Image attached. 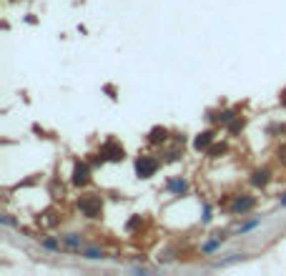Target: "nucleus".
Masks as SVG:
<instances>
[{
  "label": "nucleus",
  "mask_w": 286,
  "mask_h": 276,
  "mask_svg": "<svg viewBox=\"0 0 286 276\" xmlns=\"http://www.w3.org/2000/svg\"><path fill=\"white\" fill-rule=\"evenodd\" d=\"M126 158V151H123V146H118L116 141H106L103 146H101V151H98V163H103V161H123Z\"/></svg>",
  "instance_id": "f257e3e1"
},
{
  "label": "nucleus",
  "mask_w": 286,
  "mask_h": 276,
  "mask_svg": "<svg viewBox=\"0 0 286 276\" xmlns=\"http://www.w3.org/2000/svg\"><path fill=\"white\" fill-rule=\"evenodd\" d=\"M78 206H80V211H83L88 218H98L101 211H103V201H101V196L90 194V196H83V199L78 201Z\"/></svg>",
  "instance_id": "f03ea898"
},
{
  "label": "nucleus",
  "mask_w": 286,
  "mask_h": 276,
  "mask_svg": "<svg viewBox=\"0 0 286 276\" xmlns=\"http://www.w3.org/2000/svg\"><path fill=\"white\" fill-rule=\"evenodd\" d=\"M156 171H158V158H153V156H138L136 158V173H138V178H151Z\"/></svg>",
  "instance_id": "7ed1b4c3"
},
{
  "label": "nucleus",
  "mask_w": 286,
  "mask_h": 276,
  "mask_svg": "<svg viewBox=\"0 0 286 276\" xmlns=\"http://www.w3.org/2000/svg\"><path fill=\"white\" fill-rule=\"evenodd\" d=\"M88 181H90V168H88V163H83V161H75L73 163V186H88Z\"/></svg>",
  "instance_id": "20e7f679"
},
{
  "label": "nucleus",
  "mask_w": 286,
  "mask_h": 276,
  "mask_svg": "<svg viewBox=\"0 0 286 276\" xmlns=\"http://www.w3.org/2000/svg\"><path fill=\"white\" fill-rule=\"evenodd\" d=\"M214 131H204V133H199V136L194 138V148L201 153V151H209L211 146H214Z\"/></svg>",
  "instance_id": "39448f33"
},
{
  "label": "nucleus",
  "mask_w": 286,
  "mask_h": 276,
  "mask_svg": "<svg viewBox=\"0 0 286 276\" xmlns=\"http://www.w3.org/2000/svg\"><path fill=\"white\" fill-rule=\"evenodd\" d=\"M256 206V199L254 196H241V199H236V204L231 206L233 213H246V211H251V208Z\"/></svg>",
  "instance_id": "423d86ee"
},
{
  "label": "nucleus",
  "mask_w": 286,
  "mask_h": 276,
  "mask_svg": "<svg viewBox=\"0 0 286 276\" xmlns=\"http://www.w3.org/2000/svg\"><path fill=\"white\" fill-rule=\"evenodd\" d=\"M269 181H271V171H269V168H259V171H254V178H251L254 186H261V189H264Z\"/></svg>",
  "instance_id": "0eeeda50"
},
{
  "label": "nucleus",
  "mask_w": 286,
  "mask_h": 276,
  "mask_svg": "<svg viewBox=\"0 0 286 276\" xmlns=\"http://www.w3.org/2000/svg\"><path fill=\"white\" fill-rule=\"evenodd\" d=\"M166 138H168V131H166L163 126H156V128H151V133H148V143H166Z\"/></svg>",
  "instance_id": "6e6552de"
},
{
  "label": "nucleus",
  "mask_w": 286,
  "mask_h": 276,
  "mask_svg": "<svg viewBox=\"0 0 286 276\" xmlns=\"http://www.w3.org/2000/svg\"><path fill=\"white\" fill-rule=\"evenodd\" d=\"M244 126H246V121L236 116V118H233V121L228 123V131H231V133H239V131H244Z\"/></svg>",
  "instance_id": "1a4fd4ad"
},
{
  "label": "nucleus",
  "mask_w": 286,
  "mask_h": 276,
  "mask_svg": "<svg viewBox=\"0 0 286 276\" xmlns=\"http://www.w3.org/2000/svg\"><path fill=\"white\" fill-rule=\"evenodd\" d=\"M168 186H171V189H173L176 194H186V191H188V183H186V181H181V178H176V181H171Z\"/></svg>",
  "instance_id": "9d476101"
},
{
  "label": "nucleus",
  "mask_w": 286,
  "mask_h": 276,
  "mask_svg": "<svg viewBox=\"0 0 286 276\" xmlns=\"http://www.w3.org/2000/svg\"><path fill=\"white\" fill-rule=\"evenodd\" d=\"M206 153H209V156H211V158H221V156H223V153H226V146H223V143H221V146H218V143H216V146H211V148H209V151H206Z\"/></svg>",
  "instance_id": "9b49d317"
},
{
  "label": "nucleus",
  "mask_w": 286,
  "mask_h": 276,
  "mask_svg": "<svg viewBox=\"0 0 286 276\" xmlns=\"http://www.w3.org/2000/svg\"><path fill=\"white\" fill-rule=\"evenodd\" d=\"M63 241H66V244H68V246H73V249H80V239H78V236H75V234H68V236H66V239H63Z\"/></svg>",
  "instance_id": "f8f14e48"
},
{
  "label": "nucleus",
  "mask_w": 286,
  "mask_h": 276,
  "mask_svg": "<svg viewBox=\"0 0 286 276\" xmlns=\"http://www.w3.org/2000/svg\"><path fill=\"white\" fill-rule=\"evenodd\" d=\"M83 254H85L88 259H103V256H106L103 251H96V249H88V251H83Z\"/></svg>",
  "instance_id": "ddd939ff"
},
{
  "label": "nucleus",
  "mask_w": 286,
  "mask_h": 276,
  "mask_svg": "<svg viewBox=\"0 0 286 276\" xmlns=\"http://www.w3.org/2000/svg\"><path fill=\"white\" fill-rule=\"evenodd\" d=\"M279 161H281V163H286V146H281V148H279Z\"/></svg>",
  "instance_id": "4468645a"
},
{
  "label": "nucleus",
  "mask_w": 286,
  "mask_h": 276,
  "mask_svg": "<svg viewBox=\"0 0 286 276\" xmlns=\"http://www.w3.org/2000/svg\"><path fill=\"white\" fill-rule=\"evenodd\" d=\"M281 206H286V196H284V199H281Z\"/></svg>",
  "instance_id": "2eb2a0df"
},
{
  "label": "nucleus",
  "mask_w": 286,
  "mask_h": 276,
  "mask_svg": "<svg viewBox=\"0 0 286 276\" xmlns=\"http://www.w3.org/2000/svg\"><path fill=\"white\" fill-rule=\"evenodd\" d=\"M284 106H286V98H284Z\"/></svg>",
  "instance_id": "dca6fc26"
}]
</instances>
